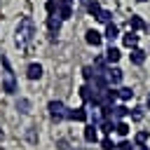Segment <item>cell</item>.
Wrapping results in <instances>:
<instances>
[{
    "label": "cell",
    "mask_w": 150,
    "mask_h": 150,
    "mask_svg": "<svg viewBox=\"0 0 150 150\" xmlns=\"http://www.w3.org/2000/svg\"><path fill=\"white\" fill-rule=\"evenodd\" d=\"M96 19H98L101 23H110V21H112V12H110V9H101Z\"/></svg>",
    "instance_id": "obj_24"
},
{
    "label": "cell",
    "mask_w": 150,
    "mask_h": 150,
    "mask_svg": "<svg viewBox=\"0 0 150 150\" xmlns=\"http://www.w3.org/2000/svg\"><path fill=\"white\" fill-rule=\"evenodd\" d=\"M115 134H117L120 138H127V136L131 134V127H129V122H127V120H122V122H115Z\"/></svg>",
    "instance_id": "obj_16"
},
{
    "label": "cell",
    "mask_w": 150,
    "mask_h": 150,
    "mask_svg": "<svg viewBox=\"0 0 150 150\" xmlns=\"http://www.w3.org/2000/svg\"><path fill=\"white\" fill-rule=\"evenodd\" d=\"M129 59H131L134 66H141V63H145V52H143L141 47H134L131 54H129Z\"/></svg>",
    "instance_id": "obj_14"
},
{
    "label": "cell",
    "mask_w": 150,
    "mask_h": 150,
    "mask_svg": "<svg viewBox=\"0 0 150 150\" xmlns=\"http://www.w3.org/2000/svg\"><path fill=\"white\" fill-rule=\"evenodd\" d=\"M33 35H35V23H33L30 16H23L19 21V26H16V45L19 47H26L33 40Z\"/></svg>",
    "instance_id": "obj_1"
},
{
    "label": "cell",
    "mask_w": 150,
    "mask_h": 150,
    "mask_svg": "<svg viewBox=\"0 0 150 150\" xmlns=\"http://www.w3.org/2000/svg\"><path fill=\"white\" fill-rule=\"evenodd\" d=\"M129 117V108H127V103H115L112 105V122H122V120H127Z\"/></svg>",
    "instance_id": "obj_7"
},
{
    "label": "cell",
    "mask_w": 150,
    "mask_h": 150,
    "mask_svg": "<svg viewBox=\"0 0 150 150\" xmlns=\"http://www.w3.org/2000/svg\"><path fill=\"white\" fill-rule=\"evenodd\" d=\"M138 2H145V0H138Z\"/></svg>",
    "instance_id": "obj_35"
},
{
    "label": "cell",
    "mask_w": 150,
    "mask_h": 150,
    "mask_svg": "<svg viewBox=\"0 0 150 150\" xmlns=\"http://www.w3.org/2000/svg\"><path fill=\"white\" fill-rule=\"evenodd\" d=\"M66 120L70 122H89V110L82 105V108H66Z\"/></svg>",
    "instance_id": "obj_4"
},
{
    "label": "cell",
    "mask_w": 150,
    "mask_h": 150,
    "mask_svg": "<svg viewBox=\"0 0 150 150\" xmlns=\"http://www.w3.org/2000/svg\"><path fill=\"white\" fill-rule=\"evenodd\" d=\"M0 63H2V89H5V94H16V80H14V70L9 66V59L0 56Z\"/></svg>",
    "instance_id": "obj_2"
},
{
    "label": "cell",
    "mask_w": 150,
    "mask_h": 150,
    "mask_svg": "<svg viewBox=\"0 0 150 150\" xmlns=\"http://www.w3.org/2000/svg\"><path fill=\"white\" fill-rule=\"evenodd\" d=\"M19 105H21V112H28V101H19L16 108H19Z\"/></svg>",
    "instance_id": "obj_31"
},
{
    "label": "cell",
    "mask_w": 150,
    "mask_h": 150,
    "mask_svg": "<svg viewBox=\"0 0 150 150\" xmlns=\"http://www.w3.org/2000/svg\"><path fill=\"white\" fill-rule=\"evenodd\" d=\"M117 150H134V143L127 141V138H122V141H117Z\"/></svg>",
    "instance_id": "obj_29"
},
{
    "label": "cell",
    "mask_w": 150,
    "mask_h": 150,
    "mask_svg": "<svg viewBox=\"0 0 150 150\" xmlns=\"http://www.w3.org/2000/svg\"><path fill=\"white\" fill-rule=\"evenodd\" d=\"M94 75H96V73H94V66H84V68H82V77H84L87 84L94 80Z\"/></svg>",
    "instance_id": "obj_25"
},
{
    "label": "cell",
    "mask_w": 150,
    "mask_h": 150,
    "mask_svg": "<svg viewBox=\"0 0 150 150\" xmlns=\"http://www.w3.org/2000/svg\"><path fill=\"white\" fill-rule=\"evenodd\" d=\"M120 59H122V52H120L117 47H112V45H110V47L105 49V61H108V66H112V63H117Z\"/></svg>",
    "instance_id": "obj_13"
},
{
    "label": "cell",
    "mask_w": 150,
    "mask_h": 150,
    "mask_svg": "<svg viewBox=\"0 0 150 150\" xmlns=\"http://www.w3.org/2000/svg\"><path fill=\"white\" fill-rule=\"evenodd\" d=\"M96 129H98V134H103V136H112V134H115V122H112L110 117H103V120L96 124Z\"/></svg>",
    "instance_id": "obj_8"
},
{
    "label": "cell",
    "mask_w": 150,
    "mask_h": 150,
    "mask_svg": "<svg viewBox=\"0 0 150 150\" xmlns=\"http://www.w3.org/2000/svg\"><path fill=\"white\" fill-rule=\"evenodd\" d=\"M56 9H59V2L56 0H47V14L49 16H56Z\"/></svg>",
    "instance_id": "obj_28"
},
{
    "label": "cell",
    "mask_w": 150,
    "mask_h": 150,
    "mask_svg": "<svg viewBox=\"0 0 150 150\" xmlns=\"http://www.w3.org/2000/svg\"><path fill=\"white\" fill-rule=\"evenodd\" d=\"M70 16H73V7H70V5L59 7V19H61V21H66V19H70Z\"/></svg>",
    "instance_id": "obj_22"
},
{
    "label": "cell",
    "mask_w": 150,
    "mask_h": 150,
    "mask_svg": "<svg viewBox=\"0 0 150 150\" xmlns=\"http://www.w3.org/2000/svg\"><path fill=\"white\" fill-rule=\"evenodd\" d=\"M105 77H108V84H110V87H120V84H122V80H124V73H122V68L110 66V68H108V73H105Z\"/></svg>",
    "instance_id": "obj_5"
},
{
    "label": "cell",
    "mask_w": 150,
    "mask_h": 150,
    "mask_svg": "<svg viewBox=\"0 0 150 150\" xmlns=\"http://www.w3.org/2000/svg\"><path fill=\"white\" fill-rule=\"evenodd\" d=\"M82 136H84V141L87 143H98L101 138H98V129H96V124H84V131H82Z\"/></svg>",
    "instance_id": "obj_9"
},
{
    "label": "cell",
    "mask_w": 150,
    "mask_h": 150,
    "mask_svg": "<svg viewBox=\"0 0 150 150\" xmlns=\"http://www.w3.org/2000/svg\"><path fill=\"white\" fill-rule=\"evenodd\" d=\"M26 77H28V80H40V77H42V66H40V63H30V66L26 68Z\"/></svg>",
    "instance_id": "obj_15"
},
{
    "label": "cell",
    "mask_w": 150,
    "mask_h": 150,
    "mask_svg": "<svg viewBox=\"0 0 150 150\" xmlns=\"http://www.w3.org/2000/svg\"><path fill=\"white\" fill-rule=\"evenodd\" d=\"M84 42H87L89 47H101L103 35H101L98 30H94V28H91V30H87V33H84Z\"/></svg>",
    "instance_id": "obj_10"
},
{
    "label": "cell",
    "mask_w": 150,
    "mask_h": 150,
    "mask_svg": "<svg viewBox=\"0 0 150 150\" xmlns=\"http://www.w3.org/2000/svg\"><path fill=\"white\" fill-rule=\"evenodd\" d=\"M103 38L110 40V42H112L115 38H120V28H117V23H112V21L105 23V33H103Z\"/></svg>",
    "instance_id": "obj_17"
},
{
    "label": "cell",
    "mask_w": 150,
    "mask_h": 150,
    "mask_svg": "<svg viewBox=\"0 0 150 150\" xmlns=\"http://www.w3.org/2000/svg\"><path fill=\"white\" fill-rule=\"evenodd\" d=\"M89 84H91V89H94V94H96V96H101V94H103V91L110 87L105 75H94V80H91Z\"/></svg>",
    "instance_id": "obj_6"
},
{
    "label": "cell",
    "mask_w": 150,
    "mask_h": 150,
    "mask_svg": "<svg viewBox=\"0 0 150 150\" xmlns=\"http://www.w3.org/2000/svg\"><path fill=\"white\" fill-rule=\"evenodd\" d=\"M131 98H134V89H131V87H117V101L127 103V101H131Z\"/></svg>",
    "instance_id": "obj_18"
},
{
    "label": "cell",
    "mask_w": 150,
    "mask_h": 150,
    "mask_svg": "<svg viewBox=\"0 0 150 150\" xmlns=\"http://www.w3.org/2000/svg\"><path fill=\"white\" fill-rule=\"evenodd\" d=\"M127 26H129V30H134V33H136V30H145V28H148V26H145V21H143L138 14H134V16L127 21Z\"/></svg>",
    "instance_id": "obj_12"
},
{
    "label": "cell",
    "mask_w": 150,
    "mask_h": 150,
    "mask_svg": "<svg viewBox=\"0 0 150 150\" xmlns=\"http://www.w3.org/2000/svg\"><path fill=\"white\" fill-rule=\"evenodd\" d=\"M56 145H59V150H68V141H66V138H59Z\"/></svg>",
    "instance_id": "obj_30"
},
{
    "label": "cell",
    "mask_w": 150,
    "mask_h": 150,
    "mask_svg": "<svg viewBox=\"0 0 150 150\" xmlns=\"http://www.w3.org/2000/svg\"><path fill=\"white\" fill-rule=\"evenodd\" d=\"M98 115H101V120L103 117H112V105L110 103H101L98 105Z\"/></svg>",
    "instance_id": "obj_23"
},
{
    "label": "cell",
    "mask_w": 150,
    "mask_h": 150,
    "mask_svg": "<svg viewBox=\"0 0 150 150\" xmlns=\"http://www.w3.org/2000/svg\"><path fill=\"white\" fill-rule=\"evenodd\" d=\"M138 38H141V35H136L134 30H127V33L122 35V45H124L127 49H134V47H138Z\"/></svg>",
    "instance_id": "obj_11"
},
{
    "label": "cell",
    "mask_w": 150,
    "mask_h": 150,
    "mask_svg": "<svg viewBox=\"0 0 150 150\" xmlns=\"http://www.w3.org/2000/svg\"><path fill=\"white\" fill-rule=\"evenodd\" d=\"M47 110H49V115H52V120L54 122H61V120H66V105H63V101H49L47 103Z\"/></svg>",
    "instance_id": "obj_3"
},
{
    "label": "cell",
    "mask_w": 150,
    "mask_h": 150,
    "mask_svg": "<svg viewBox=\"0 0 150 150\" xmlns=\"http://www.w3.org/2000/svg\"><path fill=\"white\" fill-rule=\"evenodd\" d=\"M134 150H150L148 145H134Z\"/></svg>",
    "instance_id": "obj_32"
},
{
    "label": "cell",
    "mask_w": 150,
    "mask_h": 150,
    "mask_svg": "<svg viewBox=\"0 0 150 150\" xmlns=\"http://www.w3.org/2000/svg\"><path fill=\"white\" fill-rule=\"evenodd\" d=\"M80 2H82V5H84V7H87V5H91V2H94V0H80Z\"/></svg>",
    "instance_id": "obj_33"
},
{
    "label": "cell",
    "mask_w": 150,
    "mask_h": 150,
    "mask_svg": "<svg viewBox=\"0 0 150 150\" xmlns=\"http://www.w3.org/2000/svg\"><path fill=\"white\" fill-rule=\"evenodd\" d=\"M101 9H103V7H101V2H98V0H94L91 5H87V12H89L91 16H98V12H101Z\"/></svg>",
    "instance_id": "obj_27"
},
{
    "label": "cell",
    "mask_w": 150,
    "mask_h": 150,
    "mask_svg": "<svg viewBox=\"0 0 150 150\" xmlns=\"http://www.w3.org/2000/svg\"><path fill=\"white\" fill-rule=\"evenodd\" d=\"M148 141H150V131L141 129V131L134 134V145H148Z\"/></svg>",
    "instance_id": "obj_19"
},
{
    "label": "cell",
    "mask_w": 150,
    "mask_h": 150,
    "mask_svg": "<svg viewBox=\"0 0 150 150\" xmlns=\"http://www.w3.org/2000/svg\"><path fill=\"white\" fill-rule=\"evenodd\" d=\"M98 145H101V150H117V143L112 141V136H103L98 141Z\"/></svg>",
    "instance_id": "obj_21"
},
{
    "label": "cell",
    "mask_w": 150,
    "mask_h": 150,
    "mask_svg": "<svg viewBox=\"0 0 150 150\" xmlns=\"http://www.w3.org/2000/svg\"><path fill=\"white\" fill-rule=\"evenodd\" d=\"M47 28H49V33H52V38L59 33V28H61V19L59 16H47Z\"/></svg>",
    "instance_id": "obj_20"
},
{
    "label": "cell",
    "mask_w": 150,
    "mask_h": 150,
    "mask_svg": "<svg viewBox=\"0 0 150 150\" xmlns=\"http://www.w3.org/2000/svg\"><path fill=\"white\" fill-rule=\"evenodd\" d=\"M143 110H145V108H141V105H138V108H131V110H129L131 122H141V120H143Z\"/></svg>",
    "instance_id": "obj_26"
},
{
    "label": "cell",
    "mask_w": 150,
    "mask_h": 150,
    "mask_svg": "<svg viewBox=\"0 0 150 150\" xmlns=\"http://www.w3.org/2000/svg\"><path fill=\"white\" fill-rule=\"evenodd\" d=\"M145 105H148V108H150V94H148V101H145Z\"/></svg>",
    "instance_id": "obj_34"
}]
</instances>
